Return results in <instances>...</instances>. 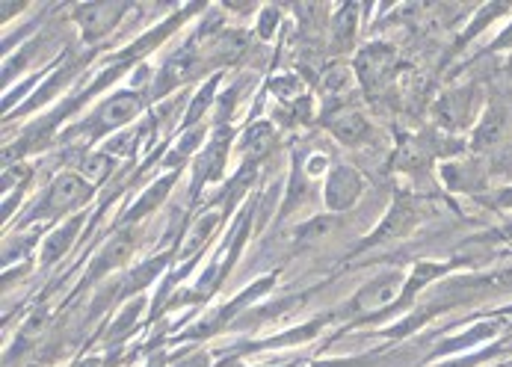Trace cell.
<instances>
[{
  "label": "cell",
  "instance_id": "cell-1",
  "mask_svg": "<svg viewBox=\"0 0 512 367\" xmlns=\"http://www.w3.org/2000/svg\"><path fill=\"white\" fill-rule=\"evenodd\" d=\"M92 190H95V187H92L89 181H83V175H80V172H63V175H57V178L51 181V187H48V193H45L42 205L30 214V222L57 220V217L72 214V211H77L80 205H86V202H89Z\"/></svg>",
  "mask_w": 512,
  "mask_h": 367
},
{
  "label": "cell",
  "instance_id": "cell-2",
  "mask_svg": "<svg viewBox=\"0 0 512 367\" xmlns=\"http://www.w3.org/2000/svg\"><path fill=\"white\" fill-rule=\"evenodd\" d=\"M409 276L403 270H388L379 273L376 279H370L359 294L350 299L347 314L350 317H370L376 311H388L391 305H400L403 291H406Z\"/></svg>",
  "mask_w": 512,
  "mask_h": 367
},
{
  "label": "cell",
  "instance_id": "cell-3",
  "mask_svg": "<svg viewBox=\"0 0 512 367\" xmlns=\"http://www.w3.org/2000/svg\"><path fill=\"white\" fill-rule=\"evenodd\" d=\"M143 113V98L134 89H122L116 95H110L83 125L80 131L86 137H101V134H113L125 125H131L137 116Z\"/></svg>",
  "mask_w": 512,
  "mask_h": 367
},
{
  "label": "cell",
  "instance_id": "cell-4",
  "mask_svg": "<svg viewBox=\"0 0 512 367\" xmlns=\"http://www.w3.org/2000/svg\"><path fill=\"white\" fill-rule=\"evenodd\" d=\"M125 12H128V3H77L72 9V18L80 27L83 42L95 45L98 39L113 33V27L125 18Z\"/></svg>",
  "mask_w": 512,
  "mask_h": 367
},
{
  "label": "cell",
  "instance_id": "cell-5",
  "mask_svg": "<svg viewBox=\"0 0 512 367\" xmlns=\"http://www.w3.org/2000/svg\"><path fill=\"white\" fill-rule=\"evenodd\" d=\"M362 190H365L362 175H359L353 166L341 163V166L329 169V175H326V187H323L326 208H329L332 214H347L350 208L359 205Z\"/></svg>",
  "mask_w": 512,
  "mask_h": 367
},
{
  "label": "cell",
  "instance_id": "cell-6",
  "mask_svg": "<svg viewBox=\"0 0 512 367\" xmlns=\"http://www.w3.org/2000/svg\"><path fill=\"white\" fill-rule=\"evenodd\" d=\"M397 72V51L385 42H370L356 57V77L365 83L367 89L385 86Z\"/></svg>",
  "mask_w": 512,
  "mask_h": 367
},
{
  "label": "cell",
  "instance_id": "cell-7",
  "mask_svg": "<svg viewBox=\"0 0 512 367\" xmlns=\"http://www.w3.org/2000/svg\"><path fill=\"white\" fill-rule=\"evenodd\" d=\"M134 246H137V243H134V231H128V228L116 231V234L104 243V249L92 258L83 285H92V282H98V279H104V276L122 270V267H128V261H131V255H134Z\"/></svg>",
  "mask_w": 512,
  "mask_h": 367
},
{
  "label": "cell",
  "instance_id": "cell-8",
  "mask_svg": "<svg viewBox=\"0 0 512 367\" xmlns=\"http://www.w3.org/2000/svg\"><path fill=\"white\" fill-rule=\"evenodd\" d=\"M418 220H421V211H418V205H415L412 199H403V196H400V199L394 202V208L385 214V220L373 228V234L367 237L359 249H373V246H379V243L400 240V237H406V234H409V231L418 225Z\"/></svg>",
  "mask_w": 512,
  "mask_h": 367
},
{
  "label": "cell",
  "instance_id": "cell-9",
  "mask_svg": "<svg viewBox=\"0 0 512 367\" xmlns=\"http://www.w3.org/2000/svg\"><path fill=\"white\" fill-rule=\"evenodd\" d=\"M323 125L344 146H359L367 137V131H370L365 113L359 107H353V104H338V107L326 110L323 113Z\"/></svg>",
  "mask_w": 512,
  "mask_h": 367
},
{
  "label": "cell",
  "instance_id": "cell-10",
  "mask_svg": "<svg viewBox=\"0 0 512 367\" xmlns=\"http://www.w3.org/2000/svg\"><path fill=\"white\" fill-rule=\"evenodd\" d=\"M202 66H199V54L187 45V48H181L175 57H169L166 60V66L160 69L157 74V83H154V98H163L169 89H175L178 83H184V80H190V77H196Z\"/></svg>",
  "mask_w": 512,
  "mask_h": 367
},
{
  "label": "cell",
  "instance_id": "cell-11",
  "mask_svg": "<svg viewBox=\"0 0 512 367\" xmlns=\"http://www.w3.org/2000/svg\"><path fill=\"white\" fill-rule=\"evenodd\" d=\"M228 143H231V134L228 128L217 131V137L205 146L199 163H196V184L193 190H202V184H214V181H222V172H225V157H228Z\"/></svg>",
  "mask_w": 512,
  "mask_h": 367
},
{
  "label": "cell",
  "instance_id": "cell-12",
  "mask_svg": "<svg viewBox=\"0 0 512 367\" xmlns=\"http://www.w3.org/2000/svg\"><path fill=\"white\" fill-rule=\"evenodd\" d=\"M273 143H276V131L270 122H255L246 128V134L240 137L237 143V151L243 157V166H258L270 151H273Z\"/></svg>",
  "mask_w": 512,
  "mask_h": 367
},
{
  "label": "cell",
  "instance_id": "cell-13",
  "mask_svg": "<svg viewBox=\"0 0 512 367\" xmlns=\"http://www.w3.org/2000/svg\"><path fill=\"white\" fill-rule=\"evenodd\" d=\"M436 119H439L441 128H447V131L465 128L468 119H471V89L441 95V101L436 104Z\"/></svg>",
  "mask_w": 512,
  "mask_h": 367
},
{
  "label": "cell",
  "instance_id": "cell-14",
  "mask_svg": "<svg viewBox=\"0 0 512 367\" xmlns=\"http://www.w3.org/2000/svg\"><path fill=\"white\" fill-rule=\"evenodd\" d=\"M80 225H83V217H72V220L63 222L60 228H54V231L42 240V255H39V264H42V267L57 264V261L72 249V243H74V237H77V231H80Z\"/></svg>",
  "mask_w": 512,
  "mask_h": 367
},
{
  "label": "cell",
  "instance_id": "cell-15",
  "mask_svg": "<svg viewBox=\"0 0 512 367\" xmlns=\"http://www.w3.org/2000/svg\"><path fill=\"white\" fill-rule=\"evenodd\" d=\"M175 181H178V169H172V172H166L160 181H154L146 193L137 199V205L125 214V222H128V225H134V222H140L143 217H148V214H154V211L166 202V193L172 190V184H175Z\"/></svg>",
  "mask_w": 512,
  "mask_h": 367
},
{
  "label": "cell",
  "instance_id": "cell-16",
  "mask_svg": "<svg viewBox=\"0 0 512 367\" xmlns=\"http://www.w3.org/2000/svg\"><path fill=\"white\" fill-rule=\"evenodd\" d=\"M504 134H507V113L501 107H489L483 113L477 131H474L471 146L477 148V151H489V148H495L504 140Z\"/></svg>",
  "mask_w": 512,
  "mask_h": 367
},
{
  "label": "cell",
  "instance_id": "cell-17",
  "mask_svg": "<svg viewBox=\"0 0 512 367\" xmlns=\"http://www.w3.org/2000/svg\"><path fill=\"white\" fill-rule=\"evenodd\" d=\"M220 220H222V214H205V217H199V220L193 222L190 228H187V234H184V246H181V258H190V255H196L211 237H214V231L220 228Z\"/></svg>",
  "mask_w": 512,
  "mask_h": 367
},
{
  "label": "cell",
  "instance_id": "cell-18",
  "mask_svg": "<svg viewBox=\"0 0 512 367\" xmlns=\"http://www.w3.org/2000/svg\"><path fill=\"white\" fill-rule=\"evenodd\" d=\"M498 320H486V323H477V326H471L468 332H462V335H456L453 341H444L439 350V356H447V353H462V350H471V347H477V344H483V341H489V338H495L498 335Z\"/></svg>",
  "mask_w": 512,
  "mask_h": 367
},
{
  "label": "cell",
  "instance_id": "cell-19",
  "mask_svg": "<svg viewBox=\"0 0 512 367\" xmlns=\"http://www.w3.org/2000/svg\"><path fill=\"white\" fill-rule=\"evenodd\" d=\"M359 3H344L335 15V24H332V39H335V48H350L356 42V33H359Z\"/></svg>",
  "mask_w": 512,
  "mask_h": 367
},
{
  "label": "cell",
  "instance_id": "cell-20",
  "mask_svg": "<svg viewBox=\"0 0 512 367\" xmlns=\"http://www.w3.org/2000/svg\"><path fill=\"white\" fill-rule=\"evenodd\" d=\"M113 169H116V157L110 151H92V154L83 157V163H80L77 172L83 175V181H89L92 187H98V184H104L113 175Z\"/></svg>",
  "mask_w": 512,
  "mask_h": 367
},
{
  "label": "cell",
  "instance_id": "cell-21",
  "mask_svg": "<svg viewBox=\"0 0 512 367\" xmlns=\"http://www.w3.org/2000/svg\"><path fill=\"white\" fill-rule=\"evenodd\" d=\"M338 228V220L335 217H320V220L305 222L302 228H296V240L302 246H314V243H326Z\"/></svg>",
  "mask_w": 512,
  "mask_h": 367
},
{
  "label": "cell",
  "instance_id": "cell-22",
  "mask_svg": "<svg viewBox=\"0 0 512 367\" xmlns=\"http://www.w3.org/2000/svg\"><path fill=\"white\" fill-rule=\"evenodd\" d=\"M202 137H205V128H190V131L175 143V148L166 154V166H169V172H172V169H181V163H184L196 148L202 146Z\"/></svg>",
  "mask_w": 512,
  "mask_h": 367
},
{
  "label": "cell",
  "instance_id": "cell-23",
  "mask_svg": "<svg viewBox=\"0 0 512 367\" xmlns=\"http://www.w3.org/2000/svg\"><path fill=\"white\" fill-rule=\"evenodd\" d=\"M143 308H146V294H140L137 299H131V302L122 308L119 320L113 323V329H110V341H119V338H125V335H128L134 326H137V320H140Z\"/></svg>",
  "mask_w": 512,
  "mask_h": 367
},
{
  "label": "cell",
  "instance_id": "cell-24",
  "mask_svg": "<svg viewBox=\"0 0 512 367\" xmlns=\"http://www.w3.org/2000/svg\"><path fill=\"white\" fill-rule=\"evenodd\" d=\"M217 83H220V77H211V80L199 89V95L190 101V110H187V119H184L187 128H196V122L205 116V110L211 107V98H214V92H217Z\"/></svg>",
  "mask_w": 512,
  "mask_h": 367
},
{
  "label": "cell",
  "instance_id": "cell-25",
  "mask_svg": "<svg viewBox=\"0 0 512 367\" xmlns=\"http://www.w3.org/2000/svg\"><path fill=\"white\" fill-rule=\"evenodd\" d=\"M350 83H353V72H350L347 66H332V69L323 72V86H326L329 92H335V95L347 92Z\"/></svg>",
  "mask_w": 512,
  "mask_h": 367
},
{
  "label": "cell",
  "instance_id": "cell-26",
  "mask_svg": "<svg viewBox=\"0 0 512 367\" xmlns=\"http://www.w3.org/2000/svg\"><path fill=\"white\" fill-rule=\"evenodd\" d=\"M276 21H279V9H276V6H267V9H261L258 36H261V39H270V36H273V30H276Z\"/></svg>",
  "mask_w": 512,
  "mask_h": 367
},
{
  "label": "cell",
  "instance_id": "cell-27",
  "mask_svg": "<svg viewBox=\"0 0 512 367\" xmlns=\"http://www.w3.org/2000/svg\"><path fill=\"white\" fill-rule=\"evenodd\" d=\"M175 367H214V362H211V353H205V350H196V353L184 356L181 362H175Z\"/></svg>",
  "mask_w": 512,
  "mask_h": 367
},
{
  "label": "cell",
  "instance_id": "cell-28",
  "mask_svg": "<svg viewBox=\"0 0 512 367\" xmlns=\"http://www.w3.org/2000/svg\"><path fill=\"white\" fill-rule=\"evenodd\" d=\"M326 166H329V157L326 154H314V157H308V163H305V175L308 178H317V175H323L326 172Z\"/></svg>",
  "mask_w": 512,
  "mask_h": 367
},
{
  "label": "cell",
  "instance_id": "cell-29",
  "mask_svg": "<svg viewBox=\"0 0 512 367\" xmlns=\"http://www.w3.org/2000/svg\"><path fill=\"white\" fill-rule=\"evenodd\" d=\"M311 367H367V359H323L311 362Z\"/></svg>",
  "mask_w": 512,
  "mask_h": 367
},
{
  "label": "cell",
  "instance_id": "cell-30",
  "mask_svg": "<svg viewBox=\"0 0 512 367\" xmlns=\"http://www.w3.org/2000/svg\"><path fill=\"white\" fill-rule=\"evenodd\" d=\"M495 205H498V208H507V211H512V187H507V190H501V193H498Z\"/></svg>",
  "mask_w": 512,
  "mask_h": 367
},
{
  "label": "cell",
  "instance_id": "cell-31",
  "mask_svg": "<svg viewBox=\"0 0 512 367\" xmlns=\"http://www.w3.org/2000/svg\"><path fill=\"white\" fill-rule=\"evenodd\" d=\"M501 48H512V27L504 33V36H501V39H498V42H495V45H492V51H501Z\"/></svg>",
  "mask_w": 512,
  "mask_h": 367
},
{
  "label": "cell",
  "instance_id": "cell-32",
  "mask_svg": "<svg viewBox=\"0 0 512 367\" xmlns=\"http://www.w3.org/2000/svg\"><path fill=\"white\" fill-rule=\"evenodd\" d=\"M225 6L234 9V12H240V15H249L255 9V3H225Z\"/></svg>",
  "mask_w": 512,
  "mask_h": 367
},
{
  "label": "cell",
  "instance_id": "cell-33",
  "mask_svg": "<svg viewBox=\"0 0 512 367\" xmlns=\"http://www.w3.org/2000/svg\"><path fill=\"white\" fill-rule=\"evenodd\" d=\"M27 3H3V18H9V15H15V12H21Z\"/></svg>",
  "mask_w": 512,
  "mask_h": 367
},
{
  "label": "cell",
  "instance_id": "cell-34",
  "mask_svg": "<svg viewBox=\"0 0 512 367\" xmlns=\"http://www.w3.org/2000/svg\"><path fill=\"white\" fill-rule=\"evenodd\" d=\"M72 367H98V359H83V362H77Z\"/></svg>",
  "mask_w": 512,
  "mask_h": 367
},
{
  "label": "cell",
  "instance_id": "cell-35",
  "mask_svg": "<svg viewBox=\"0 0 512 367\" xmlns=\"http://www.w3.org/2000/svg\"><path fill=\"white\" fill-rule=\"evenodd\" d=\"M148 367H166V359H163V356H154V359H151V365Z\"/></svg>",
  "mask_w": 512,
  "mask_h": 367
},
{
  "label": "cell",
  "instance_id": "cell-36",
  "mask_svg": "<svg viewBox=\"0 0 512 367\" xmlns=\"http://www.w3.org/2000/svg\"><path fill=\"white\" fill-rule=\"evenodd\" d=\"M296 365V362H293ZM293 365H285V367H293ZM220 367H246V365H240V362H222Z\"/></svg>",
  "mask_w": 512,
  "mask_h": 367
},
{
  "label": "cell",
  "instance_id": "cell-37",
  "mask_svg": "<svg viewBox=\"0 0 512 367\" xmlns=\"http://www.w3.org/2000/svg\"><path fill=\"white\" fill-rule=\"evenodd\" d=\"M504 231H507V237H512V220L507 222V228H504Z\"/></svg>",
  "mask_w": 512,
  "mask_h": 367
},
{
  "label": "cell",
  "instance_id": "cell-38",
  "mask_svg": "<svg viewBox=\"0 0 512 367\" xmlns=\"http://www.w3.org/2000/svg\"><path fill=\"white\" fill-rule=\"evenodd\" d=\"M510 367H512V365H510Z\"/></svg>",
  "mask_w": 512,
  "mask_h": 367
}]
</instances>
